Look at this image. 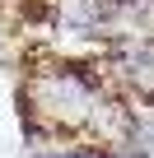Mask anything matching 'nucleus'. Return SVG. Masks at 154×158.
Here are the masks:
<instances>
[{
	"mask_svg": "<svg viewBox=\"0 0 154 158\" xmlns=\"http://www.w3.org/2000/svg\"><path fill=\"white\" fill-rule=\"evenodd\" d=\"M28 158H112V149L94 144L84 135H65V139H47V144L28 149Z\"/></svg>",
	"mask_w": 154,
	"mask_h": 158,
	"instance_id": "f03ea898",
	"label": "nucleus"
},
{
	"mask_svg": "<svg viewBox=\"0 0 154 158\" xmlns=\"http://www.w3.org/2000/svg\"><path fill=\"white\" fill-rule=\"evenodd\" d=\"M98 60L131 107H154V37H108Z\"/></svg>",
	"mask_w": 154,
	"mask_h": 158,
	"instance_id": "f257e3e1",
	"label": "nucleus"
}]
</instances>
